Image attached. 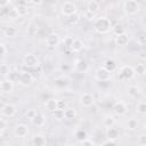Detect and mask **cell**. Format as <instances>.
Masks as SVG:
<instances>
[{"mask_svg": "<svg viewBox=\"0 0 146 146\" xmlns=\"http://www.w3.org/2000/svg\"><path fill=\"white\" fill-rule=\"evenodd\" d=\"M127 94H128L131 98H136V97L139 96V94H140V89H139L138 86H136V84H131V86H129V87L127 88Z\"/></svg>", "mask_w": 146, "mask_h": 146, "instance_id": "cb8c5ba5", "label": "cell"}, {"mask_svg": "<svg viewBox=\"0 0 146 146\" xmlns=\"http://www.w3.org/2000/svg\"><path fill=\"white\" fill-rule=\"evenodd\" d=\"M29 133V128L26 124L24 123H19L17 124L15 128H14V135L16 137H19V138H23V137H26Z\"/></svg>", "mask_w": 146, "mask_h": 146, "instance_id": "5bb4252c", "label": "cell"}, {"mask_svg": "<svg viewBox=\"0 0 146 146\" xmlns=\"http://www.w3.org/2000/svg\"><path fill=\"white\" fill-rule=\"evenodd\" d=\"M145 32H146V29H145Z\"/></svg>", "mask_w": 146, "mask_h": 146, "instance_id": "c3c4849f", "label": "cell"}, {"mask_svg": "<svg viewBox=\"0 0 146 146\" xmlns=\"http://www.w3.org/2000/svg\"><path fill=\"white\" fill-rule=\"evenodd\" d=\"M115 123H116L115 117L113 115H111V114H106L104 116V119H103V125L105 128H112V127L115 125Z\"/></svg>", "mask_w": 146, "mask_h": 146, "instance_id": "44dd1931", "label": "cell"}, {"mask_svg": "<svg viewBox=\"0 0 146 146\" xmlns=\"http://www.w3.org/2000/svg\"><path fill=\"white\" fill-rule=\"evenodd\" d=\"M112 30H113V32H114V34H115V35H119V34L124 33L123 27H122V26H120V25H116V26H115V27H113Z\"/></svg>", "mask_w": 146, "mask_h": 146, "instance_id": "ab89813d", "label": "cell"}, {"mask_svg": "<svg viewBox=\"0 0 146 146\" xmlns=\"http://www.w3.org/2000/svg\"><path fill=\"white\" fill-rule=\"evenodd\" d=\"M15 9L17 10L19 17H25L27 14H29V7L24 3V2H21V3H17V5H14Z\"/></svg>", "mask_w": 146, "mask_h": 146, "instance_id": "ffe728a7", "label": "cell"}, {"mask_svg": "<svg viewBox=\"0 0 146 146\" xmlns=\"http://www.w3.org/2000/svg\"><path fill=\"white\" fill-rule=\"evenodd\" d=\"M104 67L107 70V71H110L111 73L112 72H114L115 70H116V63H115V60H113V59H106L105 60V63H104Z\"/></svg>", "mask_w": 146, "mask_h": 146, "instance_id": "83f0119b", "label": "cell"}, {"mask_svg": "<svg viewBox=\"0 0 146 146\" xmlns=\"http://www.w3.org/2000/svg\"><path fill=\"white\" fill-rule=\"evenodd\" d=\"M144 129H145V131H146V122H145V124H144Z\"/></svg>", "mask_w": 146, "mask_h": 146, "instance_id": "bcb514c9", "label": "cell"}, {"mask_svg": "<svg viewBox=\"0 0 146 146\" xmlns=\"http://www.w3.org/2000/svg\"><path fill=\"white\" fill-rule=\"evenodd\" d=\"M54 82H55V86L57 88H65L67 86V83H68L66 78H56Z\"/></svg>", "mask_w": 146, "mask_h": 146, "instance_id": "f1b7e54d", "label": "cell"}, {"mask_svg": "<svg viewBox=\"0 0 146 146\" xmlns=\"http://www.w3.org/2000/svg\"><path fill=\"white\" fill-rule=\"evenodd\" d=\"M136 111H137V113H139V114H141V115H144V114H146V102H139L137 105H136Z\"/></svg>", "mask_w": 146, "mask_h": 146, "instance_id": "1f68e13d", "label": "cell"}, {"mask_svg": "<svg viewBox=\"0 0 146 146\" xmlns=\"http://www.w3.org/2000/svg\"><path fill=\"white\" fill-rule=\"evenodd\" d=\"M8 125H9V123H8V121H7V117L1 116V119H0V135H1V136L5 133V131L7 130Z\"/></svg>", "mask_w": 146, "mask_h": 146, "instance_id": "4dcf8cb0", "label": "cell"}, {"mask_svg": "<svg viewBox=\"0 0 146 146\" xmlns=\"http://www.w3.org/2000/svg\"><path fill=\"white\" fill-rule=\"evenodd\" d=\"M23 64L26 67H35L39 65V59L33 52H26L23 57Z\"/></svg>", "mask_w": 146, "mask_h": 146, "instance_id": "ba28073f", "label": "cell"}, {"mask_svg": "<svg viewBox=\"0 0 146 146\" xmlns=\"http://www.w3.org/2000/svg\"><path fill=\"white\" fill-rule=\"evenodd\" d=\"M44 107L47 111L55 113L56 111H58V99H56V98L47 99V102L44 103Z\"/></svg>", "mask_w": 146, "mask_h": 146, "instance_id": "9a60e30c", "label": "cell"}, {"mask_svg": "<svg viewBox=\"0 0 146 146\" xmlns=\"http://www.w3.org/2000/svg\"><path fill=\"white\" fill-rule=\"evenodd\" d=\"M64 146H71V145H68V144H66V145H64Z\"/></svg>", "mask_w": 146, "mask_h": 146, "instance_id": "7dc6e473", "label": "cell"}, {"mask_svg": "<svg viewBox=\"0 0 146 146\" xmlns=\"http://www.w3.org/2000/svg\"><path fill=\"white\" fill-rule=\"evenodd\" d=\"M135 76H136V71L135 67H132L131 65H123L120 67L117 72V79L121 81H129L132 80Z\"/></svg>", "mask_w": 146, "mask_h": 146, "instance_id": "7a4b0ae2", "label": "cell"}, {"mask_svg": "<svg viewBox=\"0 0 146 146\" xmlns=\"http://www.w3.org/2000/svg\"><path fill=\"white\" fill-rule=\"evenodd\" d=\"M122 9L127 15H136L140 11V3L136 0H128L122 3Z\"/></svg>", "mask_w": 146, "mask_h": 146, "instance_id": "3957f363", "label": "cell"}, {"mask_svg": "<svg viewBox=\"0 0 146 146\" xmlns=\"http://www.w3.org/2000/svg\"><path fill=\"white\" fill-rule=\"evenodd\" d=\"M17 33H18V31L15 26H7L3 30V34L7 38H15L17 35Z\"/></svg>", "mask_w": 146, "mask_h": 146, "instance_id": "484cf974", "label": "cell"}, {"mask_svg": "<svg viewBox=\"0 0 146 146\" xmlns=\"http://www.w3.org/2000/svg\"><path fill=\"white\" fill-rule=\"evenodd\" d=\"M99 9H100V5H99L98 1H96V0H90V1L87 2V11H88V13L96 15V14L99 11Z\"/></svg>", "mask_w": 146, "mask_h": 146, "instance_id": "e0dca14e", "label": "cell"}, {"mask_svg": "<svg viewBox=\"0 0 146 146\" xmlns=\"http://www.w3.org/2000/svg\"><path fill=\"white\" fill-rule=\"evenodd\" d=\"M31 123L35 127H42L46 123V116L42 114V113H38L32 120H31Z\"/></svg>", "mask_w": 146, "mask_h": 146, "instance_id": "d6986e66", "label": "cell"}, {"mask_svg": "<svg viewBox=\"0 0 146 146\" xmlns=\"http://www.w3.org/2000/svg\"><path fill=\"white\" fill-rule=\"evenodd\" d=\"M18 17H19V15H18L17 10L15 9V7L13 6L11 8H9V13H8V15H7V18H8L9 21H15V19H17Z\"/></svg>", "mask_w": 146, "mask_h": 146, "instance_id": "f546056e", "label": "cell"}, {"mask_svg": "<svg viewBox=\"0 0 146 146\" xmlns=\"http://www.w3.org/2000/svg\"><path fill=\"white\" fill-rule=\"evenodd\" d=\"M103 146H116V145H115V141H112V140H106V141L103 144Z\"/></svg>", "mask_w": 146, "mask_h": 146, "instance_id": "ee69618b", "label": "cell"}, {"mask_svg": "<svg viewBox=\"0 0 146 146\" xmlns=\"http://www.w3.org/2000/svg\"><path fill=\"white\" fill-rule=\"evenodd\" d=\"M1 74H2V76H6V75L9 76V74H10V67H9L8 64H6V63H2L1 64Z\"/></svg>", "mask_w": 146, "mask_h": 146, "instance_id": "e575fe53", "label": "cell"}, {"mask_svg": "<svg viewBox=\"0 0 146 146\" xmlns=\"http://www.w3.org/2000/svg\"><path fill=\"white\" fill-rule=\"evenodd\" d=\"M32 144L33 146H44L46 145V138L43 135L38 133L32 137Z\"/></svg>", "mask_w": 146, "mask_h": 146, "instance_id": "7402d4cb", "label": "cell"}, {"mask_svg": "<svg viewBox=\"0 0 146 146\" xmlns=\"http://www.w3.org/2000/svg\"><path fill=\"white\" fill-rule=\"evenodd\" d=\"M44 42H46V46H47V47H49V48H55V47H57V46L59 44V42H60V36H59L58 33H50V34L47 35Z\"/></svg>", "mask_w": 146, "mask_h": 146, "instance_id": "8fae6325", "label": "cell"}, {"mask_svg": "<svg viewBox=\"0 0 146 146\" xmlns=\"http://www.w3.org/2000/svg\"><path fill=\"white\" fill-rule=\"evenodd\" d=\"M84 15H86V16L88 17V19H94V21H95V18H96L94 14H90V13H88L87 10H86V13H84Z\"/></svg>", "mask_w": 146, "mask_h": 146, "instance_id": "f6af8a7d", "label": "cell"}, {"mask_svg": "<svg viewBox=\"0 0 146 146\" xmlns=\"http://www.w3.org/2000/svg\"><path fill=\"white\" fill-rule=\"evenodd\" d=\"M65 107H66V103L64 100H59L58 99V110L59 111H64Z\"/></svg>", "mask_w": 146, "mask_h": 146, "instance_id": "7bdbcfd3", "label": "cell"}, {"mask_svg": "<svg viewBox=\"0 0 146 146\" xmlns=\"http://www.w3.org/2000/svg\"><path fill=\"white\" fill-rule=\"evenodd\" d=\"M73 40H74V39H73L72 36H70V35H67V36H65V38L63 39V44L70 48V46L72 44V42H73Z\"/></svg>", "mask_w": 146, "mask_h": 146, "instance_id": "74e56055", "label": "cell"}, {"mask_svg": "<svg viewBox=\"0 0 146 146\" xmlns=\"http://www.w3.org/2000/svg\"><path fill=\"white\" fill-rule=\"evenodd\" d=\"M74 70L79 73H87L89 71V64L82 58H78L74 62Z\"/></svg>", "mask_w": 146, "mask_h": 146, "instance_id": "7c38bea8", "label": "cell"}, {"mask_svg": "<svg viewBox=\"0 0 146 146\" xmlns=\"http://www.w3.org/2000/svg\"><path fill=\"white\" fill-rule=\"evenodd\" d=\"M82 48H83V42L80 39H74L72 44L70 46V50L72 52H79L82 50Z\"/></svg>", "mask_w": 146, "mask_h": 146, "instance_id": "603a6c76", "label": "cell"}, {"mask_svg": "<svg viewBox=\"0 0 146 146\" xmlns=\"http://www.w3.org/2000/svg\"><path fill=\"white\" fill-rule=\"evenodd\" d=\"M75 137H76V139H78L79 141H82V140L87 139V132H86L84 130H79V131H76Z\"/></svg>", "mask_w": 146, "mask_h": 146, "instance_id": "d590c367", "label": "cell"}, {"mask_svg": "<svg viewBox=\"0 0 146 146\" xmlns=\"http://www.w3.org/2000/svg\"><path fill=\"white\" fill-rule=\"evenodd\" d=\"M60 13L66 17H72L78 13V6L73 1H65L60 6Z\"/></svg>", "mask_w": 146, "mask_h": 146, "instance_id": "277c9868", "label": "cell"}, {"mask_svg": "<svg viewBox=\"0 0 146 146\" xmlns=\"http://www.w3.org/2000/svg\"><path fill=\"white\" fill-rule=\"evenodd\" d=\"M36 114H38V112H36L34 108H30V110H27V111H26V113H25L26 117H27L30 121H31V120H32Z\"/></svg>", "mask_w": 146, "mask_h": 146, "instance_id": "8d00e7d4", "label": "cell"}, {"mask_svg": "<svg viewBox=\"0 0 146 146\" xmlns=\"http://www.w3.org/2000/svg\"><path fill=\"white\" fill-rule=\"evenodd\" d=\"M38 30H39L38 24H35V23H31V24H29L27 27H26V34H27L29 36L32 38V36H34V35L36 34Z\"/></svg>", "mask_w": 146, "mask_h": 146, "instance_id": "4316f807", "label": "cell"}, {"mask_svg": "<svg viewBox=\"0 0 146 146\" xmlns=\"http://www.w3.org/2000/svg\"><path fill=\"white\" fill-rule=\"evenodd\" d=\"M17 112V107L11 103H6L1 107V116L3 117H13Z\"/></svg>", "mask_w": 146, "mask_h": 146, "instance_id": "52a82bcc", "label": "cell"}, {"mask_svg": "<svg viewBox=\"0 0 146 146\" xmlns=\"http://www.w3.org/2000/svg\"><path fill=\"white\" fill-rule=\"evenodd\" d=\"M135 71H136V74H145L146 73V65L143 64V63H138L136 66H135Z\"/></svg>", "mask_w": 146, "mask_h": 146, "instance_id": "836d02e7", "label": "cell"}, {"mask_svg": "<svg viewBox=\"0 0 146 146\" xmlns=\"http://www.w3.org/2000/svg\"><path fill=\"white\" fill-rule=\"evenodd\" d=\"M14 88H15L14 81L10 80L9 78H6V79H2V80H1L0 90H1L2 94H10V92H13Z\"/></svg>", "mask_w": 146, "mask_h": 146, "instance_id": "9c48e42d", "label": "cell"}, {"mask_svg": "<svg viewBox=\"0 0 146 146\" xmlns=\"http://www.w3.org/2000/svg\"><path fill=\"white\" fill-rule=\"evenodd\" d=\"M127 111H128V107H127V105L122 100H119V102H115L114 103V105H113V112L116 115H119V116L124 115L127 113Z\"/></svg>", "mask_w": 146, "mask_h": 146, "instance_id": "4fadbf2b", "label": "cell"}, {"mask_svg": "<svg viewBox=\"0 0 146 146\" xmlns=\"http://www.w3.org/2000/svg\"><path fill=\"white\" fill-rule=\"evenodd\" d=\"M0 47H1V55H2V57H6L7 54H8V48H7V46H6L3 42H1Z\"/></svg>", "mask_w": 146, "mask_h": 146, "instance_id": "60d3db41", "label": "cell"}, {"mask_svg": "<svg viewBox=\"0 0 146 146\" xmlns=\"http://www.w3.org/2000/svg\"><path fill=\"white\" fill-rule=\"evenodd\" d=\"M95 76H96V79H97L98 81H100V82H107V81H110V80L112 79V74H111V72L107 71L104 66L98 67V68L96 70Z\"/></svg>", "mask_w": 146, "mask_h": 146, "instance_id": "8992f818", "label": "cell"}, {"mask_svg": "<svg viewBox=\"0 0 146 146\" xmlns=\"http://www.w3.org/2000/svg\"><path fill=\"white\" fill-rule=\"evenodd\" d=\"M137 128H138V122H137V120H136V119H129L128 122H127V129L133 131V130H136Z\"/></svg>", "mask_w": 146, "mask_h": 146, "instance_id": "d6a6232c", "label": "cell"}, {"mask_svg": "<svg viewBox=\"0 0 146 146\" xmlns=\"http://www.w3.org/2000/svg\"><path fill=\"white\" fill-rule=\"evenodd\" d=\"M138 143L140 146H146V133H141L138 136Z\"/></svg>", "mask_w": 146, "mask_h": 146, "instance_id": "f35d334b", "label": "cell"}, {"mask_svg": "<svg viewBox=\"0 0 146 146\" xmlns=\"http://www.w3.org/2000/svg\"><path fill=\"white\" fill-rule=\"evenodd\" d=\"M63 113H64V119H66V120H73V119L76 117V111L73 107L65 108L63 111Z\"/></svg>", "mask_w": 146, "mask_h": 146, "instance_id": "d4e9b609", "label": "cell"}, {"mask_svg": "<svg viewBox=\"0 0 146 146\" xmlns=\"http://www.w3.org/2000/svg\"><path fill=\"white\" fill-rule=\"evenodd\" d=\"M129 40H130V38H129V35H128L125 32L122 33V34L115 35V44L119 46V47H124V46H127L128 42H129Z\"/></svg>", "mask_w": 146, "mask_h": 146, "instance_id": "ac0fdd59", "label": "cell"}, {"mask_svg": "<svg viewBox=\"0 0 146 146\" xmlns=\"http://www.w3.org/2000/svg\"><path fill=\"white\" fill-rule=\"evenodd\" d=\"M81 146H95V143L92 141V140H90V139H84V140H82L81 141Z\"/></svg>", "mask_w": 146, "mask_h": 146, "instance_id": "b9f144b4", "label": "cell"}, {"mask_svg": "<svg viewBox=\"0 0 146 146\" xmlns=\"http://www.w3.org/2000/svg\"><path fill=\"white\" fill-rule=\"evenodd\" d=\"M80 104L83 107H91L95 104V97L91 92H83L80 96Z\"/></svg>", "mask_w": 146, "mask_h": 146, "instance_id": "30bf717a", "label": "cell"}, {"mask_svg": "<svg viewBox=\"0 0 146 146\" xmlns=\"http://www.w3.org/2000/svg\"><path fill=\"white\" fill-rule=\"evenodd\" d=\"M94 30L99 33V34H105V33H108L113 27H112V23H111V19L105 17V16H98L95 18L94 21Z\"/></svg>", "mask_w": 146, "mask_h": 146, "instance_id": "6da1fadb", "label": "cell"}, {"mask_svg": "<svg viewBox=\"0 0 146 146\" xmlns=\"http://www.w3.org/2000/svg\"><path fill=\"white\" fill-rule=\"evenodd\" d=\"M106 137H107V140H112V141H115L119 139L120 137V132L116 128L112 127V128H106Z\"/></svg>", "mask_w": 146, "mask_h": 146, "instance_id": "2e32d148", "label": "cell"}, {"mask_svg": "<svg viewBox=\"0 0 146 146\" xmlns=\"http://www.w3.org/2000/svg\"><path fill=\"white\" fill-rule=\"evenodd\" d=\"M34 81V76L32 75V73L27 72V71H23L19 73V78H18V83L23 87H30Z\"/></svg>", "mask_w": 146, "mask_h": 146, "instance_id": "5b68a950", "label": "cell"}]
</instances>
